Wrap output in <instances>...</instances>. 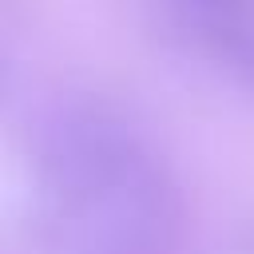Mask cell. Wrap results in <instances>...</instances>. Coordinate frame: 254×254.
<instances>
[{"label":"cell","mask_w":254,"mask_h":254,"mask_svg":"<svg viewBox=\"0 0 254 254\" xmlns=\"http://www.w3.org/2000/svg\"><path fill=\"white\" fill-rule=\"evenodd\" d=\"M143 159L147 151L127 127V119L103 103H67L48 119L40 135L44 183L71 214L99 202Z\"/></svg>","instance_id":"1"},{"label":"cell","mask_w":254,"mask_h":254,"mask_svg":"<svg viewBox=\"0 0 254 254\" xmlns=\"http://www.w3.org/2000/svg\"><path fill=\"white\" fill-rule=\"evenodd\" d=\"M246 250L254 254V222H250V230H246Z\"/></svg>","instance_id":"2"}]
</instances>
